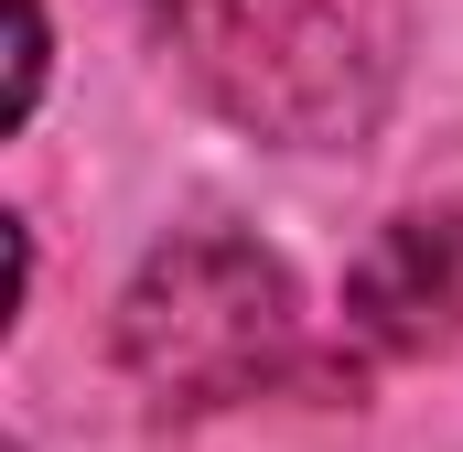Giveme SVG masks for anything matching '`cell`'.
<instances>
[{
    "label": "cell",
    "instance_id": "obj_4",
    "mask_svg": "<svg viewBox=\"0 0 463 452\" xmlns=\"http://www.w3.org/2000/svg\"><path fill=\"white\" fill-rule=\"evenodd\" d=\"M11 22H22V87H11V108H33L43 98V0H11Z\"/></svg>",
    "mask_w": 463,
    "mask_h": 452
},
{
    "label": "cell",
    "instance_id": "obj_1",
    "mask_svg": "<svg viewBox=\"0 0 463 452\" xmlns=\"http://www.w3.org/2000/svg\"><path fill=\"white\" fill-rule=\"evenodd\" d=\"M194 98L280 151H355L410 54V0H140Z\"/></svg>",
    "mask_w": 463,
    "mask_h": 452
},
{
    "label": "cell",
    "instance_id": "obj_3",
    "mask_svg": "<svg viewBox=\"0 0 463 452\" xmlns=\"http://www.w3.org/2000/svg\"><path fill=\"white\" fill-rule=\"evenodd\" d=\"M345 324L377 355H431L463 334V216H399L345 280Z\"/></svg>",
    "mask_w": 463,
    "mask_h": 452
},
{
    "label": "cell",
    "instance_id": "obj_2",
    "mask_svg": "<svg viewBox=\"0 0 463 452\" xmlns=\"http://www.w3.org/2000/svg\"><path fill=\"white\" fill-rule=\"evenodd\" d=\"M291 344H302L291 269L259 237H227V226L162 237L140 259V280L118 291V366L173 420L227 410V399H259L291 366Z\"/></svg>",
    "mask_w": 463,
    "mask_h": 452
}]
</instances>
